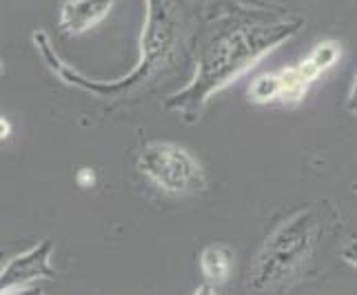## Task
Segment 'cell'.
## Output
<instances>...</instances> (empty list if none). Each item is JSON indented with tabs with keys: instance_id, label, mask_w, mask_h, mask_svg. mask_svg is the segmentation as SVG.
I'll list each match as a JSON object with an SVG mask.
<instances>
[{
	"instance_id": "obj_1",
	"label": "cell",
	"mask_w": 357,
	"mask_h": 295,
	"mask_svg": "<svg viewBox=\"0 0 357 295\" xmlns=\"http://www.w3.org/2000/svg\"><path fill=\"white\" fill-rule=\"evenodd\" d=\"M302 27V16H284L275 20L240 22L215 31L200 52L191 80L167 96L162 109L195 120L220 91L251 71L264 56L293 40Z\"/></svg>"
},
{
	"instance_id": "obj_2",
	"label": "cell",
	"mask_w": 357,
	"mask_h": 295,
	"mask_svg": "<svg viewBox=\"0 0 357 295\" xmlns=\"http://www.w3.org/2000/svg\"><path fill=\"white\" fill-rule=\"evenodd\" d=\"M178 29L180 22L176 14V0H144V22L140 31L138 63L133 65L129 73L116 80L87 78L82 71L67 65L52 45V38L43 29H36L31 33V40L54 76H58L69 87L87 91L96 98H120L133 91L135 87H140L155 71L162 69V65L178 47Z\"/></svg>"
},
{
	"instance_id": "obj_3",
	"label": "cell",
	"mask_w": 357,
	"mask_h": 295,
	"mask_svg": "<svg viewBox=\"0 0 357 295\" xmlns=\"http://www.w3.org/2000/svg\"><path fill=\"white\" fill-rule=\"evenodd\" d=\"M319 238V220L315 209H300L280 222L257 251L246 275V289L280 291L302 273L311 260Z\"/></svg>"
},
{
	"instance_id": "obj_4",
	"label": "cell",
	"mask_w": 357,
	"mask_h": 295,
	"mask_svg": "<svg viewBox=\"0 0 357 295\" xmlns=\"http://www.w3.org/2000/svg\"><path fill=\"white\" fill-rule=\"evenodd\" d=\"M138 171L169 195H193L206 189L200 162L174 142H149L138 156Z\"/></svg>"
},
{
	"instance_id": "obj_5",
	"label": "cell",
	"mask_w": 357,
	"mask_h": 295,
	"mask_svg": "<svg viewBox=\"0 0 357 295\" xmlns=\"http://www.w3.org/2000/svg\"><path fill=\"white\" fill-rule=\"evenodd\" d=\"M52 255H54V242L43 240L38 244H33L31 249L7 260L3 271H0V295L22 293L33 282L56 278V271L52 266Z\"/></svg>"
},
{
	"instance_id": "obj_6",
	"label": "cell",
	"mask_w": 357,
	"mask_h": 295,
	"mask_svg": "<svg viewBox=\"0 0 357 295\" xmlns=\"http://www.w3.org/2000/svg\"><path fill=\"white\" fill-rule=\"evenodd\" d=\"M116 5V0H65L60 7V29L67 36H80L102 22Z\"/></svg>"
},
{
	"instance_id": "obj_7",
	"label": "cell",
	"mask_w": 357,
	"mask_h": 295,
	"mask_svg": "<svg viewBox=\"0 0 357 295\" xmlns=\"http://www.w3.org/2000/svg\"><path fill=\"white\" fill-rule=\"evenodd\" d=\"M233 266V253L225 244H208L200 253V271L206 282L211 285H222L229 280Z\"/></svg>"
},
{
	"instance_id": "obj_8",
	"label": "cell",
	"mask_w": 357,
	"mask_h": 295,
	"mask_svg": "<svg viewBox=\"0 0 357 295\" xmlns=\"http://www.w3.org/2000/svg\"><path fill=\"white\" fill-rule=\"evenodd\" d=\"M278 78H280V98H278L280 103H284L289 107L300 105L304 100V96L309 93L311 82L302 76L298 65L282 67L278 71Z\"/></svg>"
},
{
	"instance_id": "obj_9",
	"label": "cell",
	"mask_w": 357,
	"mask_h": 295,
	"mask_svg": "<svg viewBox=\"0 0 357 295\" xmlns=\"http://www.w3.org/2000/svg\"><path fill=\"white\" fill-rule=\"evenodd\" d=\"M280 98V78L278 71L275 73H260L255 76L249 84V100L255 105H268Z\"/></svg>"
},
{
	"instance_id": "obj_10",
	"label": "cell",
	"mask_w": 357,
	"mask_h": 295,
	"mask_svg": "<svg viewBox=\"0 0 357 295\" xmlns=\"http://www.w3.org/2000/svg\"><path fill=\"white\" fill-rule=\"evenodd\" d=\"M340 56H342V47H340V43H335V40H322V43H317L313 49H311V54H309V58L313 60V63L322 69V73L324 71H328L331 67H335V63L340 60Z\"/></svg>"
},
{
	"instance_id": "obj_11",
	"label": "cell",
	"mask_w": 357,
	"mask_h": 295,
	"mask_svg": "<svg viewBox=\"0 0 357 295\" xmlns=\"http://www.w3.org/2000/svg\"><path fill=\"white\" fill-rule=\"evenodd\" d=\"M340 257H342L344 264H349L351 268H355V271H357V236L349 238L347 242L342 244Z\"/></svg>"
},
{
	"instance_id": "obj_12",
	"label": "cell",
	"mask_w": 357,
	"mask_h": 295,
	"mask_svg": "<svg viewBox=\"0 0 357 295\" xmlns=\"http://www.w3.org/2000/svg\"><path fill=\"white\" fill-rule=\"evenodd\" d=\"M298 69L302 71V76H304L306 80H309L311 84H313L319 76H322V69H319L311 58H304L302 63H298Z\"/></svg>"
},
{
	"instance_id": "obj_13",
	"label": "cell",
	"mask_w": 357,
	"mask_h": 295,
	"mask_svg": "<svg viewBox=\"0 0 357 295\" xmlns=\"http://www.w3.org/2000/svg\"><path fill=\"white\" fill-rule=\"evenodd\" d=\"M347 112H349V116L357 118V71H355L353 84H351L349 96H347Z\"/></svg>"
},
{
	"instance_id": "obj_14",
	"label": "cell",
	"mask_w": 357,
	"mask_h": 295,
	"mask_svg": "<svg viewBox=\"0 0 357 295\" xmlns=\"http://www.w3.org/2000/svg\"><path fill=\"white\" fill-rule=\"evenodd\" d=\"M76 182L80 184V187H91V184L96 182V174L89 169V167H82V169H78V174H76Z\"/></svg>"
},
{
	"instance_id": "obj_15",
	"label": "cell",
	"mask_w": 357,
	"mask_h": 295,
	"mask_svg": "<svg viewBox=\"0 0 357 295\" xmlns=\"http://www.w3.org/2000/svg\"><path fill=\"white\" fill-rule=\"evenodd\" d=\"M9 133H11V125L5 118H0V140H5Z\"/></svg>"
},
{
	"instance_id": "obj_16",
	"label": "cell",
	"mask_w": 357,
	"mask_h": 295,
	"mask_svg": "<svg viewBox=\"0 0 357 295\" xmlns=\"http://www.w3.org/2000/svg\"><path fill=\"white\" fill-rule=\"evenodd\" d=\"M5 262H7V253H5V251H0V271H3Z\"/></svg>"
},
{
	"instance_id": "obj_17",
	"label": "cell",
	"mask_w": 357,
	"mask_h": 295,
	"mask_svg": "<svg viewBox=\"0 0 357 295\" xmlns=\"http://www.w3.org/2000/svg\"><path fill=\"white\" fill-rule=\"evenodd\" d=\"M351 189H353V193H357V180H355V182L351 184Z\"/></svg>"
},
{
	"instance_id": "obj_18",
	"label": "cell",
	"mask_w": 357,
	"mask_h": 295,
	"mask_svg": "<svg viewBox=\"0 0 357 295\" xmlns=\"http://www.w3.org/2000/svg\"><path fill=\"white\" fill-rule=\"evenodd\" d=\"M0 73H3V67H0Z\"/></svg>"
}]
</instances>
